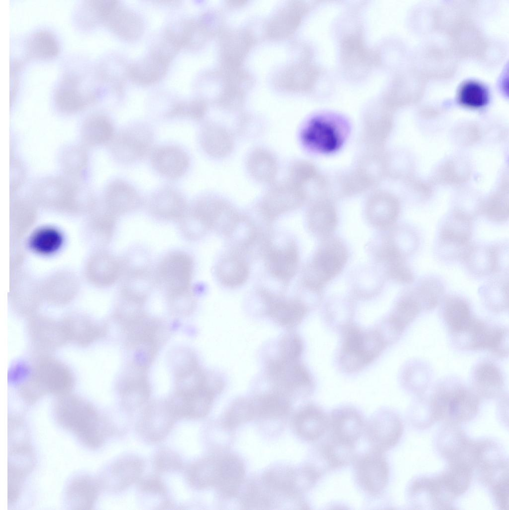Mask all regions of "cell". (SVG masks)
Listing matches in <instances>:
<instances>
[{
	"mask_svg": "<svg viewBox=\"0 0 509 510\" xmlns=\"http://www.w3.org/2000/svg\"><path fill=\"white\" fill-rule=\"evenodd\" d=\"M53 411L58 425L90 449L102 446L110 434L106 418L91 402L79 395L71 393L57 397Z\"/></svg>",
	"mask_w": 509,
	"mask_h": 510,
	"instance_id": "obj_1",
	"label": "cell"
},
{
	"mask_svg": "<svg viewBox=\"0 0 509 510\" xmlns=\"http://www.w3.org/2000/svg\"><path fill=\"white\" fill-rule=\"evenodd\" d=\"M27 379L19 387V394L27 405L50 394L57 397L71 393L75 378L70 369L49 354H38Z\"/></svg>",
	"mask_w": 509,
	"mask_h": 510,
	"instance_id": "obj_2",
	"label": "cell"
},
{
	"mask_svg": "<svg viewBox=\"0 0 509 510\" xmlns=\"http://www.w3.org/2000/svg\"><path fill=\"white\" fill-rule=\"evenodd\" d=\"M31 197L36 204L68 212L94 208L97 202L81 179L64 174L47 177L35 183Z\"/></svg>",
	"mask_w": 509,
	"mask_h": 510,
	"instance_id": "obj_3",
	"label": "cell"
},
{
	"mask_svg": "<svg viewBox=\"0 0 509 510\" xmlns=\"http://www.w3.org/2000/svg\"><path fill=\"white\" fill-rule=\"evenodd\" d=\"M347 132V126L341 119L329 115H321L307 122L302 130L301 139L308 149L328 153L340 147Z\"/></svg>",
	"mask_w": 509,
	"mask_h": 510,
	"instance_id": "obj_4",
	"label": "cell"
},
{
	"mask_svg": "<svg viewBox=\"0 0 509 510\" xmlns=\"http://www.w3.org/2000/svg\"><path fill=\"white\" fill-rule=\"evenodd\" d=\"M347 257L346 249L339 241L334 239L325 242L306 270L305 285L311 290H319L339 273Z\"/></svg>",
	"mask_w": 509,
	"mask_h": 510,
	"instance_id": "obj_5",
	"label": "cell"
},
{
	"mask_svg": "<svg viewBox=\"0 0 509 510\" xmlns=\"http://www.w3.org/2000/svg\"><path fill=\"white\" fill-rule=\"evenodd\" d=\"M261 252L269 274L287 286L296 274L299 266V252L295 241L286 239L278 242L273 236H269Z\"/></svg>",
	"mask_w": 509,
	"mask_h": 510,
	"instance_id": "obj_6",
	"label": "cell"
},
{
	"mask_svg": "<svg viewBox=\"0 0 509 510\" xmlns=\"http://www.w3.org/2000/svg\"><path fill=\"white\" fill-rule=\"evenodd\" d=\"M508 330L489 325L473 317L464 330L456 338L458 344L470 350H488L498 357H505L509 353L506 340Z\"/></svg>",
	"mask_w": 509,
	"mask_h": 510,
	"instance_id": "obj_7",
	"label": "cell"
},
{
	"mask_svg": "<svg viewBox=\"0 0 509 510\" xmlns=\"http://www.w3.org/2000/svg\"><path fill=\"white\" fill-rule=\"evenodd\" d=\"M265 373L272 388L289 397L309 388L311 384L309 372L299 361H289L278 356L271 357L266 361Z\"/></svg>",
	"mask_w": 509,
	"mask_h": 510,
	"instance_id": "obj_8",
	"label": "cell"
},
{
	"mask_svg": "<svg viewBox=\"0 0 509 510\" xmlns=\"http://www.w3.org/2000/svg\"><path fill=\"white\" fill-rule=\"evenodd\" d=\"M194 262L192 256L183 252L166 255L160 261L154 273L156 283L167 294L180 292L191 288Z\"/></svg>",
	"mask_w": 509,
	"mask_h": 510,
	"instance_id": "obj_9",
	"label": "cell"
},
{
	"mask_svg": "<svg viewBox=\"0 0 509 510\" xmlns=\"http://www.w3.org/2000/svg\"><path fill=\"white\" fill-rule=\"evenodd\" d=\"M383 342L376 332H365L350 327L345 333L342 346L344 367L357 370L373 361L383 349Z\"/></svg>",
	"mask_w": 509,
	"mask_h": 510,
	"instance_id": "obj_10",
	"label": "cell"
},
{
	"mask_svg": "<svg viewBox=\"0 0 509 510\" xmlns=\"http://www.w3.org/2000/svg\"><path fill=\"white\" fill-rule=\"evenodd\" d=\"M153 135L146 126L136 125L116 133L108 144L113 157L122 163L141 160L151 153Z\"/></svg>",
	"mask_w": 509,
	"mask_h": 510,
	"instance_id": "obj_11",
	"label": "cell"
},
{
	"mask_svg": "<svg viewBox=\"0 0 509 510\" xmlns=\"http://www.w3.org/2000/svg\"><path fill=\"white\" fill-rule=\"evenodd\" d=\"M264 314L278 325L291 329L302 322L307 308L300 299L276 294L266 288L258 291Z\"/></svg>",
	"mask_w": 509,
	"mask_h": 510,
	"instance_id": "obj_12",
	"label": "cell"
},
{
	"mask_svg": "<svg viewBox=\"0 0 509 510\" xmlns=\"http://www.w3.org/2000/svg\"><path fill=\"white\" fill-rule=\"evenodd\" d=\"M97 97L94 90L83 89L78 76L68 74L56 89L54 103L60 113L71 115L82 112L94 105Z\"/></svg>",
	"mask_w": 509,
	"mask_h": 510,
	"instance_id": "obj_13",
	"label": "cell"
},
{
	"mask_svg": "<svg viewBox=\"0 0 509 510\" xmlns=\"http://www.w3.org/2000/svg\"><path fill=\"white\" fill-rule=\"evenodd\" d=\"M27 328L32 344L39 354H48L69 342L62 320L33 315L29 319Z\"/></svg>",
	"mask_w": 509,
	"mask_h": 510,
	"instance_id": "obj_14",
	"label": "cell"
},
{
	"mask_svg": "<svg viewBox=\"0 0 509 510\" xmlns=\"http://www.w3.org/2000/svg\"><path fill=\"white\" fill-rule=\"evenodd\" d=\"M302 201L298 186L286 180L271 186L258 208L262 218L270 224L280 216L297 208Z\"/></svg>",
	"mask_w": 509,
	"mask_h": 510,
	"instance_id": "obj_15",
	"label": "cell"
},
{
	"mask_svg": "<svg viewBox=\"0 0 509 510\" xmlns=\"http://www.w3.org/2000/svg\"><path fill=\"white\" fill-rule=\"evenodd\" d=\"M355 470L357 481L369 494L377 496L385 489L389 478V466L383 452L372 449L358 458Z\"/></svg>",
	"mask_w": 509,
	"mask_h": 510,
	"instance_id": "obj_16",
	"label": "cell"
},
{
	"mask_svg": "<svg viewBox=\"0 0 509 510\" xmlns=\"http://www.w3.org/2000/svg\"><path fill=\"white\" fill-rule=\"evenodd\" d=\"M473 218L460 210L454 212L453 217L446 221L439 234L440 243L443 247L454 248L455 257L462 259L471 246Z\"/></svg>",
	"mask_w": 509,
	"mask_h": 510,
	"instance_id": "obj_17",
	"label": "cell"
},
{
	"mask_svg": "<svg viewBox=\"0 0 509 510\" xmlns=\"http://www.w3.org/2000/svg\"><path fill=\"white\" fill-rule=\"evenodd\" d=\"M150 160L153 168L158 174L172 180L183 177L190 164L187 153L181 147L173 145H163L153 149L150 154Z\"/></svg>",
	"mask_w": 509,
	"mask_h": 510,
	"instance_id": "obj_18",
	"label": "cell"
},
{
	"mask_svg": "<svg viewBox=\"0 0 509 510\" xmlns=\"http://www.w3.org/2000/svg\"><path fill=\"white\" fill-rule=\"evenodd\" d=\"M147 204L150 213L156 218L178 222L189 208L184 196L171 187H165L154 192Z\"/></svg>",
	"mask_w": 509,
	"mask_h": 510,
	"instance_id": "obj_19",
	"label": "cell"
},
{
	"mask_svg": "<svg viewBox=\"0 0 509 510\" xmlns=\"http://www.w3.org/2000/svg\"><path fill=\"white\" fill-rule=\"evenodd\" d=\"M105 208L116 216L139 209L143 201L136 189L121 179H115L106 187L103 195Z\"/></svg>",
	"mask_w": 509,
	"mask_h": 510,
	"instance_id": "obj_20",
	"label": "cell"
},
{
	"mask_svg": "<svg viewBox=\"0 0 509 510\" xmlns=\"http://www.w3.org/2000/svg\"><path fill=\"white\" fill-rule=\"evenodd\" d=\"M402 433V425L396 416L384 413L372 418L366 427V434L372 449L382 452L394 446Z\"/></svg>",
	"mask_w": 509,
	"mask_h": 510,
	"instance_id": "obj_21",
	"label": "cell"
},
{
	"mask_svg": "<svg viewBox=\"0 0 509 510\" xmlns=\"http://www.w3.org/2000/svg\"><path fill=\"white\" fill-rule=\"evenodd\" d=\"M215 273L224 287L234 289L243 285L250 273L245 254L234 249L224 255L216 265Z\"/></svg>",
	"mask_w": 509,
	"mask_h": 510,
	"instance_id": "obj_22",
	"label": "cell"
},
{
	"mask_svg": "<svg viewBox=\"0 0 509 510\" xmlns=\"http://www.w3.org/2000/svg\"><path fill=\"white\" fill-rule=\"evenodd\" d=\"M121 286L122 299L142 304L154 284V274L146 266L129 268L126 266Z\"/></svg>",
	"mask_w": 509,
	"mask_h": 510,
	"instance_id": "obj_23",
	"label": "cell"
},
{
	"mask_svg": "<svg viewBox=\"0 0 509 510\" xmlns=\"http://www.w3.org/2000/svg\"><path fill=\"white\" fill-rule=\"evenodd\" d=\"M364 426L361 416L351 407L337 409L329 418L332 438L345 442L354 444L360 437Z\"/></svg>",
	"mask_w": 509,
	"mask_h": 510,
	"instance_id": "obj_24",
	"label": "cell"
},
{
	"mask_svg": "<svg viewBox=\"0 0 509 510\" xmlns=\"http://www.w3.org/2000/svg\"><path fill=\"white\" fill-rule=\"evenodd\" d=\"M115 133L111 120L102 113L89 115L81 127L82 144L88 148L108 145Z\"/></svg>",
	"mask_w": 509,
	"mask_h": 510,
	"instance_id": "obj_25",
	"label": "cell"
},
{
	"mask_svg": "<svg viewBox=\"0 0 509 510\" xmlns=\"http://www.w3.org/2000/svg\"><path fill=\"white\" fill-rule=\"evenodd\" d=\"M293 426L297 434L308 441L320 438L329 427V418L319 407L307 405L295 415Z\"/></svg>",
	"mask_w": 509,
	"mask_h": 510,
	"instance_id": "obj_26",
	"label": "cell"
},
{
	"mask_svg": "<svg viewBox=\"0 0 509 510\" xmlns=\"http://www.w3.org/2000/svg\"><path fill=\"white\" fill-rule=\"evenodd\" d=\"M234 141L232 133L219 124L206 123L201 129V146L211 157L222 158L227 156L233 149Z\"/></svg>",
	"mask_w": 509,
	"mask_h": 510,
	"instance_id": "obj_27",
	"label": "cell"
},
{
	"mask_svg": "<svg viewBox=\"0 0 509 510\" xmlns=\"http://www.w3.org/2000/svg\"><path fill=\"white\" fill-rule=\"evenodd\" d=\"M102 487L99 479L82 476L73 479L67 488L66 499L75 509L91 510L94 507Z\"/></svg>",
	"mask_w": 509,
	"mask_h": 510,
	"instance_id": "obj_28",
	"label": "cell"
},
{
	"mask_svg": "<svg viewBox=\"0 0 509 510\" xmlns=\"http://www.w3.org/2000/svg\"><path fill=\"white\" fill-rule=\"evenodd\" d=\"M62 320L69 341L82 347L91 345L105 333L103 325L83 316H69Z\"/></svg>",
	"mask_w": 509,
	"mask_h": 510,
	"instance_id": "obj_29",
	"label": "cell"
},
{
	"mask_svg": "<svg viewBox=\"0 0 509 510\" xmlns=\"http://www.w3.org/2000/svg\"><path fill=\"white\" fill-rule=\"evenodd\" d=\"M245 475L242 462L233 455L220 458L219 473L216 487L225 497L235 495L239 490Z\"/></svg>",
	"mask_w": 509,
	"mask_h": 510,
	"instance_id": "obj_30",
	"label": "cell"
},
{
	"mask_svg": "<svg viewBox=\"0 0 509 510\" xmlns=\"http://www.w3.org/2000/svg\"><path fill=\"white\" fill-rule=\"evenodd\" d=\"M289 396L272 388L258 394L252 400L255 416L266 419L283 417L290 411Z\"/></svg>",
	"mask_w": 509,
	"mask_h": 510,
	"instance_id": "obj_31",
	"label": "cell"
},
{
	"mask_svg": "<svg viewBox=\"0 0 509 510\" xmlns=\"http://www.w3.org/2000/svg\"><path fill=\"white\" fill-rule=\"evenodd\" d=\"M27 59H49L60 52V44L56 36L47 30L33 33L27 40L25 46Z\"/></svg>",
	"mask_w": 509,
	"mask_h": 510,
	"instance_id": "obj_32",
	"label": "cell"
},
{
	"mask_svg": "<svg viewBox=\"0 0 509 510\" xmlns=\"http://www.w3.org/2000/svg\"><path fill=\"white\" fill-rule=\"evenodd\" d=\"M247 166L250 173L262 183L272 184L278 173V164L273 155L267 150L257 148L249 154Z\"/></svg>",
	"mask_w": 509,
	"mask_h": 510,
	"instance_id": "obj_33",
	"label": "cell"
},
{
	"mask_svg": "<svg viewBox=\"0 0 509 510\" xmlns=\"http://www.w3.org/2000/svg\"><path fill=\"white\" fill-rule=\"evenodd\" d=\"M474 383L480 393L491 397L502 389L504 379L500 369L495 364L484 362L478 365L475 370Z\"/></svg>",
	"mask_w": 509,
	"mask_h": 510,
	"instance_id": "obj_34",
	"label": "cell"
},
{
	"mask_svg": "<svg viewBox=\"0 0 509 510\" xmlns=\"http://www.w3.org/2000/svg\"><path fill=\"white\" fill-rule=\"evenodd\" d=\"M88 149L82 144L69 147L63 152L60 163L63 174L81 179L89 165Z\"/></svg>",
	"mask_w": 509,
	"mask_h": 510,
	"instance_id": "obj_35",
	"label": "cell"
},
{
	"mask_svg": "<svg viewBox=\"0 0 509 510\" xmlns=\"http://www.w3.org/2000/svg\"><path fill=\"white\" fill-rule=\"evenodd\" d=\"M422 310L420 305L409 292L398 302L390 318V322L396 332L401 333L418 315Z\"/></svg>",
	"mask_w": 509,
	"mask_h": 510,
	"instance_id": "obj_36",
	"label": "cell"
},
{
	"mask_svg": "<svg viewBox=\"0 0 509 510\" xmlns=\"http://www.w3.org/2000/svg\"><path fill=\"white\" fill-rule=\"evenodd\" d=\"M443 317L451 333L455 332L472 314L467 301L457 296H449L443 301Z\"/></svg>",
	"mask_w": 509,
	"mask_h": 510,
	"instance_id": "obj_37",
	"label": "cell"
},
{
	"mask_svg": "<svg viewBox=\"0 0 509 510\" xmlns=\"http://www.w3.org/2000/svg\"><path fill=\"white\" fill-rule=\"evenodd\" d=\"M324 458L331 468L343 467L354 459V444L332 438L322 448Z\"/></svg>",
	"mask_w": 509,
	"mask_h": 510,
	"instance_id": "obj_38",
	"label": "cell"
},
{
	"mask_svg": "<svg viewBox=\"0 0 509 510\" xmlns=\"http://www.w3.org/2000/svg\"><path fill=\"white\" fill-rule=\"evenodd\" d=\"M410 292L422 310H430L435 308L440 302L444 290L442 284L437 280L426 279Z\"/></svg>",
	"mask_w": 509,
	"mask_h": 510,
	"instance_id": "obj_39",
	"label": "cell"
},
{
	"mask_svg": "<svg viewBox=\"0 0 509 510\" xmlns=\"http://www.w3.org/2000/svg\"><path fill=\"white\" fill-rule=\"evenodd\" d=\"M458 99L463 105L471 108H479L488 100V91L485 86L475 80L464 82L458 91Z\"/></svg>",
	"mask_w": 509,
	"mask_h": 510,
	"instance_id": "obj_40",
	"label": "cell"
},
{
	"mask_svg": "<svg viewBox=\"0 0 509 510\" xmlns=\"http://www.w3.org/2000/svg\"><path fill=\"white\" fill-rule=\"evenodd\" d=\"M255 416L252 400L238 399L231 405L224 416L223 423L228 429L238 426Z\"/></svg>",
	"mask_w": 509,
	"mask_h": 510,
	"instance_id": "obj_41",
	"label": "cell"
},
{
	"mask_svg": "<svg viewBox=\"0 0 509 510\" xmlns=\"http://www.w3.org/2000/svg\"><path fill=\"white\" fill-rule=\"evenodd\" d=\"M337 221L334 212L330 210L310 211L307 223L310 230L322 237H328L335 229Z\"/></svg>",
	"mask_w": 509,
	"mask_h": 510,
	"instance_id": "obj_42",
	"label": "cell"
},
{
	"mask_svg": "<svg viewBox=\"0 0 509 510\" xmlns=\"http://www.w3.org/2000/svg\"><path fill=\"white\" fill-rule=\"evenodd\" d=\"M62 238L56 230L45 228L36 231L31 237L30 245L35 251L49 254L55 251L60 246Z\"/></svg>",
	"mask_w": 509,
	"mask_h": 510,
	"instance_id": "obj_43",
	"label": "cell"
},
{
	"mask_svg": "<svg viewBox=\"0 0 509 510\" xmlns=\"http://www.w3.org/2000/svg\"><path fill=\"white\" fill-rule=\"evenodd\" d=\"M482 212L492 222L506 221L509 215L508 197L501 193L494 195L483 205Z\"/></svg>",
	"mask_w": 509,
	"mask_h": 510,
	"instance_id": "obj_44",
	"label": "cell"
},
{
	"mask_svg": "<svg viewBox=\"0 0 509 510\" xmlns=\"http://www.w3.org/2000/svg\"><path fill=\"white\" fill-rule=\"evenodd\" d=\"M303 349V342L300 337L293 332H288L279 341L277 356L287 360L297 361Z\"/></svg>",
	"mask_w": 509,
	"mask_h": 510,
	"instance_id": "obj_45",
	"label": "cell"
},
{
	"mask_svg": "<svg viewBox=\"0 0 509 510\" xmlns=\"http://www.w3.org/2000/svg\"><path fill=\"white\" fill-rule=\"evenodd\" d=\"M485 297H491V300L494 299L496 302L495 309L502 310L509 306V283L505 280L494 281L490 282V285L486 288ZM492 301L490 303L491 304Z\"/></svg>",
	"mask_w": 509,
	"mask_h": 510,
	"instance_id": "obj_46",
	"label": "cell"
},
{
	"mask_svg": "<svg viewBox=\"0 0 509 510\" xmlns=\"http://www.w3.org/2000/svg\"><path fill=\"white\" fill-rule=\"evenodd\" d=\"M389 274L391 278L401 283L410 284L414 279L413 273L406 263L389 268Z\"/></svg>",
	"mask_w": 509,
	"mask_h": 510,
	"instance_id": "obj_47",
	"label": "cell"
},
{
	"mask_svg": "<svg viewBox=\"0 0 509 510\" xmlns=\"http://www.w3.org/2000/svg\"><path fill=\"white\" fill-rule=\"evenodd\" d=\"M12 180L11 190L17 191L23 184L26 178V172L22 163L17 159H13L11 162Z\"/></svg>",
	"mask_w": 509,
	"mask_h": 510,
	"instance_id": "obj_48",
	"label": "cell"
}]
</instances>
